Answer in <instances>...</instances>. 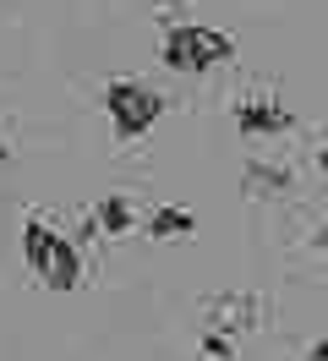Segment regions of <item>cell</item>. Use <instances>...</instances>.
Masks as SVG:
<instances>
[{
    "label": "cell",
    "instance_id": "obj_3",
    "mask_svg": "<svg viewBox=\"0 0 328 361\" xmlns=\"http://www.w3.org/2000/svg\"><path fill=\"white\" fill-rule=\"evenodd\" d=\"M104 110H109V126L126 137V142H137V137H148L153 121L164 115V93L148 88V82H109Z\"/></svg>",
    "mask_w": 328,
    "mask_h": 361
},
{
    "label": "cell",
    "instance_id": "obj_8",
    "mask_svg": "<svg viewBox=\"0 0 328 361\" xmlns=\"http://www.w3.org/2000/svg\"><path fill=\"white\" fill-rule=\"evenodd\" d=\"M197 219H192V208H153L148 214V235L153 241H181V235H192Z\"/></svg>",
    "mask_w": 328,
    "mask_h": 361
},
{
    "label": "cell",
    "instance_id": "obj_10",
    "mask_svg": "<svg viewBox=\"0 0 328 361\" xmlns=\"http://www.w3.org/2000/svg\"><path fill=\"white\" fill-rule=\"evenodd\" d=\"M312 176L328 180V142H317V148H312Z\"/></svg>",
    "mask_w": 328,
    "mask_h": 361
},
{
    "label": "cell",
    "instance_id": "obj_11",
    "mask_svg": "<svg viewBox=\"0 0 328 361\" xmlns=\"http://www.w3.org/2000/svg\"><path fill=\"white\" fill-rule=\"evenodd\" d=\"M306 356H312V361H328V334H323V339H312V350H306Z\"/></svg>",
    "mask_w": 328,
    "mask_h": 361
},
{
    "label": "cell",
    "instance_id": "obj_6",
    "mask_svg": "<svg viewBox=\"0 0 328 361\" xmlns=\"http://www.w3.org/2000/svg\"><path fill=\"white\" fill-rule=\"evenodd\" d=\"M137 225H142V214H137V203H131L126 192L99 197V208H93V230H104V235H131Z\"/></svg>",
    "mask_w": 328,
    "mask_h": 361
},
{
    "label": "cell",
    "instance_id": "obj_2",
    "mask_svg": "<svg viewBox=\"0 0 328 361\" xmlns=\"http://www.w3.org/2000/svg\"><path fill=\"white\" fill-rule=\"evenodd\" d=\"M230 55H236V39H230V33H219V27L170 23V33H164V66H170V71H186V77L224 66Z\"/></svg>",
    "mask_w": 328,
    "mask_h": 361
},
{
    "label": "cell",
    "instance_id": "obj_5",
    "mask_svg": "<svg viewBox=\"0 0 328 361\" xmlns=\"http://www.w3.org/2000/svg\"><path fill=\"white\" fill-rule=\"evenodd\" d=\"M236 126H241V137H279V132L296 126V115L284 110L274 93L252 88V93H241V99H236Z\"/></svg>",
    "mask_w": 328,
    "mask_h": 361
},
{
    "label": "cell",
    "instance_id": "obj_4",
    "mask_svg": "<svg viewBox=\"0 0 328 361\" xmlns=\"http://www.w3.org/2000/svg\"><path fill=\"white\" fill-rule=\"evenodd\" d=\"M262 323V295L257 290H230V295H208L202 301V329H219V334H246Z\"/></svg>",
    "mask_w": 328,
    "mask_h": 361
},
{
    "label": "cell",
    "instance_id": "obj_12",
    "mask_svg": "<svg viewBox=\"0 0 328 361\" xmlns=\"http://www.w3.org/2000/svg\"><path fill=\"white\" fill-rule=\"evenodd\" d=\"M175 6H181V0H159V11H175Z\"/></svg>",
    "mask_w": 328,
    "mask_h": 361
},
{
    "label": "cell",
    "instance_id": "obj_1",
    "mask_svg": "<svg viewBox=\"0 0 328 361\" xmlns=\"http://www.w3.org/2000/svg\"><path fill=\"white\" fill-rule=\"evenodd\" d=\"M22 257H28V269L39 274L44 290H77V285H83V257H77V247H71L49 219H28V230H22Z\"/></svg>",
    "mask_w": 328,
    "mask_h": 361
},
{
    "label": "cell",
    "instance_id": "obj_9",
    "mask_svg": "<svg viewBox=\"0 0 328 361\" xmlns=\"http://www.w3.org/2000/svg\"><path fill=\"white\" fill-rule=\"evenodd\" d=\"M236 356H241V339H236V334L202 329V361H236Z\"/></svg>",
    "mask_w": 328,
    "mask_h": 361
},
{
    "label": "cell",
    "instance_id": "obj_7",
    "mask_svg": "<svg viewBox=\"0 0 328 361\" xmlns=\"http://www.w3.org/2000/svg\"><path fill=\"white\" fill-rule=\"evenodd\" d=\"M296 170L290 164H246V197H290Z\"/></svg>",
    "mask_w": 328,
    "mask_h": 361
}]
</instances>
